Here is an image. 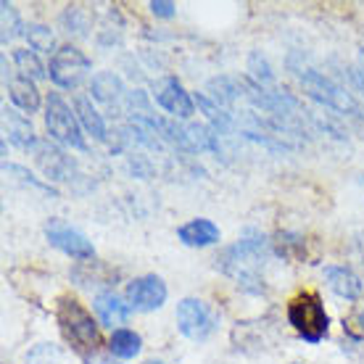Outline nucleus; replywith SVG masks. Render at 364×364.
<instances>
[{"instance_id": "obj_1", "label": "nucleus", "mask_w": 364, "mask_h": 364, "mask_svg": "<svg viewBox=\"0 0 364 364\" xmlns=\"http://www.w3.org/2000/svg\"><path fill=\"white\" fill-rule=\"evenodd\" d=\"M269 243L262 235H246L240 237L235 246L225 248V254L219 256V269L232 277V280L251 293H262V269L269 259Z\"/></svg>"}, {"instance_id": "obj_2", "label": "nucleus", "mask_w": 364, "mask_h": 364, "mask_svg": "<svg viewBox=\"0 0 364 364\" xmlns=\"http://www.w3.org/2000/svg\"><path fill=\"white\" fill-rule=\"evenodd\" d=\"M288 69L296 74V80L301 82L304 92L314 98L317 103L333 109L336 114H343V117H362V103L346 92V87H341L338 82H333L330 77H325L322 72H317L314 66L309 64H299V55H291L288 58Z\"/></svg>"}, {"instance_id": "obj_3", "label": "nucleus", "mask_w": 364, "mask_h": 364, "mask_svg": "<svg viewBox=\"0 0 364 364\" xmlns=\"http://www.w3.org/2000/svg\"><path fill=\"white\" fill-rule=\"evenodd\" d=\"M288 322L309 343H319L322 338L328 336V328H330V317L317 293H299L288 304Z\"/></svg>"}, {"instance_id": "obj_4", "label": "nucleus", "mask_w": 364, "mask_h": 364, "mask_svg": "<svg viewBox=\"0 0 364 364\" xmlns=\"http://www.w3.org/2000/svg\"><path fill=\"white\" fill-rule=\"evenodd\" d=\"M46 127L48 135L58 140V143H64V146L77 148V151L87 148L82 137L85 129L80 124V119H77V111H72V106L58 92H50L46 100Z\"/></svg>"}, {"instance_id": "obj_5", "label": "nucleus", "mask_w": 364, "mask_h": 364, "mask_svg": "<svg viewBox=\"0 0 364 364\" xmlns=\"http://www.w3.org/2000/svg\"><path fill=\"white\" fill-rule=\"evenodd\" d=\"M58 325L69 338V343L77 348H95L98 346V325L87 309L77 299H61L58 301Z\"/></svg>"}, {"instance_id": "obj_6", "label": "nucleus", "mask_w": 364, "mask_h": 364, "mask_svg": "<svg viewBox=\"0 0 364 364\" xmlns=\"http://www.w3.org/2000/svg\"><path fill=\"white\" fill-rule=\"evenodd\" d=\"M90 69H92V61L80 50V48L64 46L53 53L50 66H48V74H50V80H53L58 87L74 90V87H80V85L90 77Z\"/></svg>"}, {"instance_id": "obj_7", "label": "nucleus", "mask_w": 364, "mask_h": 364, "mask_svg": "<svg viewBox=\"0 0 364 364\" xmlns=\"http://www.w3.org/2000/svg\"><path fill=\"white\" fill-rule=\"evenodd\" d=\"M177 325L180 333L191 341H206L217 328V319L200 299H182L177 304Z\"/></svg>"}, {"instance_id": "obj_8", "label": "nucleus", "mask_w": 364, "mask_h": 364, "mask_svg": "<svg viewBox=\"0 0 364 364\" xmlns=\"http://www.w3.org/2000/svg\"><path fill=\"white\" fill-rule=\"evenodd\" d=\"M46 237L50 246L64 251L66 256H72L77 262H90L92 256H95V248H92L90 240L77 228H72L69 222H64V219H50L46 225Z\"/></svg>"}, {"instance_id": "obj_9", "label": "nucleus", "mask_w": 364, "mask_h": 364, "mask_svg": "<svg viewBox=\"0 0 364 364\" xmlns=\"http://www.w3.org/2000/svg\"><path fill=\"white\" fill-rule=\"evenodd\" d=\"M124 299L132 306V311H156L164 306L166 285L159 274H143L127 285Z\"/></svg>"}, {"instance_id": "obj_10", "label": "nucleus", "mask_w": 364, "mask_h": 364, "mask_svg": "<svg viewBox=\"0 0 364 364\" xmlns=\"http://www.w3.org/2000/svg\"><path fill=\"white\" fill-rule=\"evenodd\" d=\"M154 98L174 119H191L196 114V98H191V92L182 87L177 77H161L154 85Z\"/></svg>"}, {"instance_id": "obj_11", "label": "nucleus", "mask_w": 364, "mask_h": 364, "mask_svg": "<svg viewBox=\"0 0 364 364\" xmlns=\"http://www.w3.org/2000/svg\"><path fill=\"white\" fill-rule=\"evenodd\" d=\"M37 161L43 166V172L50 177V180H72L69 174L74 172V161L61 151V148L50 146V140H40L35 146Z\"/></svg>"}, {"instance_id": "obj_12", "label": "nucleus", "mask_w": 364, "mask_h": 364, "mask_svg": "<svg viewBox=\"0 0 364 364\" xmlns=\"http://www.w3.org/2000/svg\"><path fill=\"white\" fill-rule=\"evenodd\" d=\"M92 306H95V311H98L100 322H103V325H109V328H114V325H124V322L129 319V311H132V306L127 304V299L117 296L114 291L98 293Z\"/></svg>"}, {"instance_id": "obj_13", "label": "nucleus", "mask_w": 364, "mask_h": 364, "mask_svg": "<svg viewBox=\"0 0 364 364\" xmlns=\"http://www.w3.org/2000/svg\"><path fill=\"white\" fill-rule=\"evenodd\" d=\"M177 237L191 248H206L219 243V228L211 219H191L177 230Z\"/></svg>"}, {"instance_id": "obj_14", "label": "nucleus", "mask_w": 364, "mask_h": 364, "mask_svg": "<svg viewBox=\"0 0 364 364\" xmlns=\"http://www.w3.org/2000/svg\"><path fill=\"white\" fill-rule=\"evenodd\" d=\"M3 124H6V135L14 146L18 148H35L40 140L35 137V129H32V122H29L24 114H18L16 109H3Z\"/></svg>"}, {"instance_id": "obj_15", "label": "nucleus", "mask_w": 364, "mask_h": 364, "mask_svg": "<svg viewBox=\"0 0 364 364\" xmlns=\"http://www.w3.org/2000/svg\"><path fill=\"white\" fill-rule=\"evenodd\" d=\"M325 280L341 299L356 301L362 296V280L348 267H325Z\"/></svg>"}, {"instance_id": "obj_16", "label": "nucleus", "mask_w": 364, "mask_h": 364, "mask_svg": "<svg viewBox=\"0 0 364 364\" xmlns=\"http://www.w3.org/2000/svg\"><path fill=\"white\" fill-rule=\"evenodd\" d=\"M9 92L16 109L27 111V114H35L40 109V92H37L35 82L27 80V77H21V74L9 77Z\"/></svg>"}, {"instance_id": "obj_17", "label": "nucleus", "mask_w": 364, "mask_h": 364, "mask_svg": "<svg viewBox=\"0 0 364 364\" xmlns=\"http://www.w3.org/2000/svg\"><path fill=\"white\" fill-rule=\"evenodd\" d=\"M90 90L95 100L106 103V106H117L122 95H124V85H122V80L114 72H98L92 77Z\"/></svg>"}, {"instance_id": "obj_18", "label": "nucleus", "mask_w": 364, "mask_h": 364, "mask_svg": "<svg viewBox=\"0 0 364 364\" xmlns=\"http://www.w3.org/2000/svg\"><path fill=\"white\" fill-rule=\"evenodd\" d=\"M74 111H77V119H80V124H82V129L87 132V135L95 137V140H106V124H103V117L95 111L90 98L77 95V98H74Z\"/></svg>"}, {"instance_id": "obj_19", "label": "nucleus", "mask_w": 364, "mask_h": 364, "mask_svg": "<svg viewBox=\"0 0 364 364\" xmlns=\"http://www.w3.org/2000/svg\"><path fill=\"white\" fill-rule=\"evenodd\" d=\"M140 346H143V341H140V336H137L135 330L117 328L111 333L109 348L117 359H132V356L140 354Z\"/></svg>"}, {"instance_id": "obj_20", "label": "nucleus", "mask_w": 364, "mask_h": 364, "mask_svg": "<svg viewBox=\"0 0 364 364\" xmlns=\"http://www.w3.org/2000/svg\"><path fill=\"white\" fill-rule=\"evenodd\" d=\"M14 61H16L18 66V74L21 77H27V80H43L48 74V69L43 64H40V58H37L32 50H27V48H21V50H14Z\"/></svg>"}, {"instance_id": "obj_21", "label": "nucleus", "mask_w": 364, "mask_h": 364, "mask_svg": "<svg viewBox=\"0 0 364 364\" xmlns=\"http://www.w3.org/2000/svg\"><path fill=\"white\" fill-rule=\"evenodd\" d=\"M24 35H27L32 50H46V53H50V50L55 48V35L50 32V27H46V24H29V27L24 29Z\"/></svg>"}, {"instance_id": "obj_22", "label": "nucleus", "mask_w": 364, "mask_h": 364, "mask_svg": "<svg viewBox=\"0 0 364 364\" xmlns=\"http://www.w3.org/2000/svg\"><path fill=\"white\" fill-rule=\"evenodd\" d=\"M0 9H3V43H9V40H14L16 35H21V29H27V27H21L18 14H16V9H14V6L3 3Z\"/></svg>"}, {"instance_id": "obj_23", "label": "nucleus", "mask_w": 364, "mask_h": 364, "mask_svg": "<svg viewBox=\"0 0 364 364\" xmlns=\"http://www.w3.org/2000/svg\"><path fill=\"white\" fill-rule=\"evenodd\" d=\"M174 9H177V6H174L172 0H154V3H151V14L161 18H172Z\"/></svg>"}, {"instance_id": "obj_24", "label": "nucleus", "mask_w": 364, "mask_h": 364, "mask_svg": "<svg viewBox=\"0 0 364 364\" xmlns=\"http://www.w3.org/2000/svg\"><path fill=\"white\" fill-rule=\"evenodd\" d=\"M351 82H354L356 90L364 95V66H359V69H351Z\"/></svg>"}, {"instance_id": "obj_25", "label": "nucleus", "mask_w": 364, "mask_h": 364, "mask_svg": "<svg viewBox=\"0 0 364 364\" xmlns=\"http://www.w3.org/2000/svg\"><path fill=\"white\" fill-rule=\"evenodd\" d=\"M85 364H119L117 359H111V356H103V354H92L85 359Z\"/></svg>"}, {"instance_id": "obj_26", "label": "nucleus", "mask_w": 364, "mask_h": 364, "mask_svg": "<svg viewBox=\"0 0 364 364\" xmlns=\"http://www.w3.org/2000/svg\"><path fill=\"white\" fill-rule=\"evenodd\" d=\"M146 364H164V362H159V359H148Z\"/></svg>"}, {"instance_id": "obj_27", "label": "nucleus", "mask_w": 364, "mask_h": 364, "mask_svg": "<svg viewBox=\"0 0 364 364\" xmlns=\"http://www.w3.org/2000/svg\"><path fill=\"white\" fill-rule=\"evenodd\" d=\"M359 322H362V325H364V309H362V314H359Z\"/></svg>"}]
</instances>
